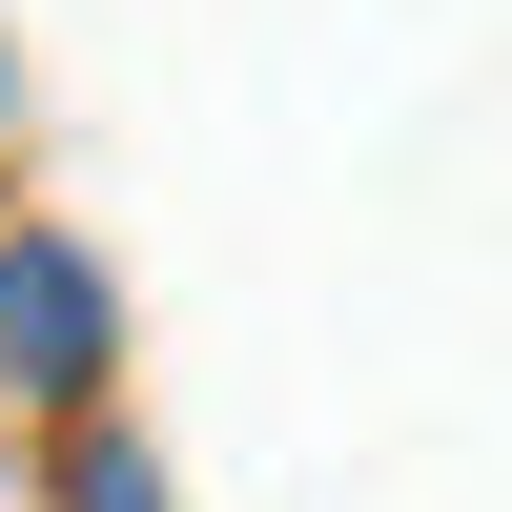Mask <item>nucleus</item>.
<instances>
[{"instance_id": "nucleus-1", "label": "nucleus", "mask_w": 512, "mask_h": 512, "mask_svg": "<svg viewBox=\"0 0 512 512\" xmlns=\"http://www.w3.org/2000/svg\"><path fill=\"white\" fill-rule=\"evenodd\" d=\"M0 369H21L41 410H103V369H123V308H103V267H82L62 226H0Z\"/></svg>"}, {"instance_id": "nucleus-2", "label": "nucleus", "mask_w": 512, "mask_h": 512, "mask_svg": "<svg viewBox=\"0 0 512 512\" xmlns=\"http://www.w3.org/2000/svg\"><path fill=\"white\" fill-rule=\"evenodd\" d=\"M62 512H164V451L123 431V410H82L62 431Z\"/></svg>"}]
</instances>
